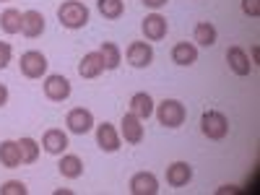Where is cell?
<instances>
[{
    "instance_id": "obj_1",
    "label": "cell",
    "mask_w": 260,
    "mask_h": 195,
    "mask_svg": "<svg viewBox=\"0 0 260 195\" xmlns=\"http://www.w3.org/2000/svg\"><path fill=\"white\" fill-rule=\"evenodd\" d=\"M57 18L65 29H83L89 24V8H86L81 0H65L57 8Z\"/></svg>"
},
{
    "instance_id": "obj_2",
    "label": "cell",
    "mask_w": 260,
    "mask_h": 195,
    "mask_svg": "<svg viewBox=\"0 0 260 195\" xmlns=\"http://www.w3.org/2000/svg\"><path fill=\"white\" fill-rule=\"evenodd\" d=\"M185 115H187L185 107L177 99H164L159 104V110H156V117H159V122L164 127H180L185 122Z\"/></svg>"
},
{
    "instance_id": "obj_3",
    "label": "cell",
    "mask_w": 260,
    "mask_h": 195,
    "mask_svg": "<svg viewBox=\"0 0 260 195\" xmlns=\"http://www.w3.org/2000/svg\"><path fill=\"white\" fill-rule=\"evenodd\" d=\"M201 130H203L206 138L221 141V138H226V133H229V120H226L221 112H203V117H201Z\"/></svg>"
},
{
    "instance_id": "obj_4",
    "label": "cell",
    "mask_w": 260,
    "mask_h": 195,
    "mask_svg": "<svg viewBox=\"0 0 260 195\" xmlns=\"http://www.w3.org/2000/svg\"><path fill=\"white\" fill-rule=\"evenodd\" d=\"M47 65H50L47 57L37 50H29V52L21 55V73L26 78H42L47 73Z\"/></svg>"
},
{
    "instance_id": "obj_5",
    "label": "cell",
    "mask_w": 260,
    "mask_h": 195,
    "mask_svg": "<svg viewBox=\"0 0 260 195\" xmlns=\"http://www.w3.org/2000/svg\"><path fill=\"white\" fill-rule=\"evenodd\" d=\"M65 125H68L71 133L86 136V133L94 127V115H91L89 110H83V107H76V110H71L68 117H65Z\"/></svg>"
},
{
    "instance_id": "obj_6",
    "label": "cell",
    "mask_w": 260,
    "mask_h": 195,
    "mask_svg": "<svg viewBox=\"0 0 260 195\" xmlns=\"http://www.w3.org/2000/svg\"><path fill=\"white\" fill-rule=\"evenodd\" d=\"M45 96L50 102H65L71 96V81L65 76H57V73L47 76L45 78Z\"/></svg>"
},
{
    "instance_id": "obj_7",
    "label": "cell",
    "mask_w": 260,
    "mask_h": 195,
    "mask_svg": "<svg viewBox=\"0 0 260 195\" xmlns=\"http://www.w3.org/2000/svg\"><path fill=\"white\" fill-rule=\"evenodd\" d=\"M151 60H154V47L148 42H130L127 47V62L133 68H148Z\"/></svg>"
},
{
    "instance_id": "obj_8",
    "label": "cell",
    "mask_w": 260,
    "mask_h": 195,
    "mask_svg": "<svg viewBox=\"0 0 260 195\" xmlns=\"http://www.w3.org/2000/svg\"><path fill=\"white\" fill-rule=\"evenodd\" d=\"M141 29H143V34H146V39H148V42H159V39H164V37H167L169 24H167V18H164V16L151 13V16H146V18H143Z\"/></svg>"
},
{
    "instance_id": "obj_9",
    "label": "cell",
    "mask_w": 260,
    "mask_h": 195,
    "mask_svg": "<svg viewBox=\"0 0 260 195\" xmlns=\"http://www.w3.org/2000/svg\"><path fill=\"white\" fill-rule=\"evenodd\" d=\"M45 16H42L39 11H26L21 13V34L29 37V39H37L45 34Z\"/></svg>"
},
{
    "instance_id": "obj_10",
    "label": "cell",
    "mask_w": 260,
    "mask_h": 195,
    "mask_svg": "<svg viewBox=\"0 0 260 195\" xmlns=\"http://www.w3.org/2000/svg\"><path fill=\"white\" fill-rule=\"evenodd\" d=\"M96 143H99L102 151H107V154H115V151H120V136H117L115 125H110V122L96 125Z\"/></svg>"
},
{
    "instance_id": "obj_11",
    "label": "cell",
    "mask_w": 260,
    "mask_h": 195,
    "mask_svg": "<svg viewBox=\"0 0 260 195\" xmlns=\"http://www.w3.org/2000/svg\"><path fill=\"white\" fill-rule=\"evenodd\" d=\"M130 192L133 195H156L159 192V180L151 172H138L130 180Z\"/></svg>"
},
{
    "instance_id": "obj_12",
    "label": "cell",
    "mask_w": 260,
    "mask_h": 195,
    "mask_svg": "<svg viewBox=\"0 0 260 195\" xmlns=\"http://www.w3.org/2000/svg\"><path fill=\"white\" fill-rule=\"evenodd\" d=\"M42 146H45L47 154L60 156L62 151L68 148V136H65L62 130H57V127H50L47 133H45V138H42Z\"/></svg>"
},
{
    "instance_id": "obj_13",
    "label": "cell",
    "mask_w": 260,
    "mask_h": 195,
    "mask_svg": "<svg viewBox=\"0 0 260 195\" xmlns=\"http://www.w3.org/2000/svg\"><path fill=\"white\" fill-rule=\"evenodd\" d=\"M190 180H192V167L187 161H175L167 169V182L172 187H185Z\"/></svg>"
},
{
    "instance_id": "obj_14",
    "label": "cell",
    "mask_w": 260,
    "mask_h": 195,
    "mask_svg": "<svg viewBox=\"0 0 260 195\" xmlns=\"http://www.w3.org/2000/svg\"><path fill=\"white\" fill-rule=\"evenodd\" d=\"M226 62H229V68H232L237 76H247V73H250V68H252L247 52H245L242 47H237V45L226 50Z\"/></svg>"
},
{
    "instance_id": "obj_15",
    "label": "cell",
    "mask_w": 260,
    "mask_h": 195,
    "mask_svg": "<svg viewBox=\"0 0 260 195\" xmlns=\"http://www.w3.org/2000/svg\"><path fill=\"white\" fill-rule=\"evenodd\" d=\"M120 130H122V138H125L127 143H141V141H143V125H141V120H138L133 112H127V115L122 117Z\"/></svg>"
},
{
    "instance_id": "obj_16",
    "label": "cell",
    "mask_w": 260,
    "mask_h": 195,
    "mask_svg": "<svg viewBox=\"0 0 260 195\" xmlns=\"http://www.w3.org/2000/svg\"><path fill=\"white\" fill-rule=\"evenodd\" d=\"M102 71H104V60H102L99 52H86L83 60L78 62V73H81V78H96Z\"/></svg>"
},
{
    "instance_id": "obj_17",
    "label": "cell",
    "mask_w": 260,
    "mask_h": 195,
    "mask_svg": "<svg viewBox=\"0 0 260 195\" xmlns=\"http://www.w3.org/2000/svg\"><path fill=\"white\" fill-rule=\"evenodd\" d=\"M130 112H133L138 120H148L151 115H154V99H151L146 91L133 94V99H130Z\"/></svg>"
},
{
    "instance_id": "obj_18",
    "label": "cell",
    "mask_w": 260,
    "mask_h": 195,
    "mask_svg": "<svg viewBox=\"0 0 260 195\" xmlns=\"http://www.w3.org/2000/svg\"><path fill=\"white\" fill-rule=\"evenodd\" d=\"M99 55L104 60V71H117L120 68V60H122V52L115 42H102L99 47Z\"/></svg>"
},
{
    "instance_id": "obj_19",
    "label": "cell",
    "mask_w": 260,
    "mask_h": 195,
    "mask_svg": "<svg viewBox=\"0 0 260 195\" xmlns=\"http://www.w3.org/2000/svg\"><path fill=\"white\" fill-rule=\"evenodd\" d=\"M0 164L16 169L21 164V151H18V141H3L0 143Z\"/></svg>"
},
{
    "instance_id": "obj_20",
    "label": "cell",
    "mask_w": 260,
    "mask_h": 195,
    "mask_svg": "<svg viewBox=\"0 0 260 195\" xmlns=\"http://www.w3.org/2000/svg\"><path fill=\"white\" fill-rule=\"evenodd\" d=\"M172 60L177 65H192L198 60V47L190 45V42H177L175 50H172Z\"/></svg>"
},
{
    "instance_id": "obj_21",
    "label": "cell",
    "mask_w": 260,
    "mask_h": 195,
    "mask_svg": "<svg viewBox=\"0 0 260 195\" xmlns=\"http://www.w3.org/2000/svg\"><path fill=\"white\" fill-rule=\"evenodd\" d=\"M57 169H60V175H62V177L76 180V177H81V175H83V161H81L78 156L68 154V156H62V159H60Z\"/></svg>"
},
{
    "instance_id": "obj_22",
    "label": "cell",
    "mask_w": 260,
    "mask_h": 195,
    "mask_svg": "<svg viewBox=\"0 0 260 195\" xmlns=\"http://www.w3.org/2000/svg\"><path fill=\"white\" fill-rule=\"evenodd\" d=\"M0 29L6 34H18L21 31V11L16 8H6L0 13Z\"/></svg>"
},
{
    "instance_id": "obj_23",
    "label": "cell",
    "mask_w": 260,
    "mask_h": 195,
    "mask_svg": "<svg viewBox=\"0 0 260 195\" xmlns=\"http://www.w3.org/2000/svg\"><path fill=\"white\" fill-rule=\"evenodd\" d=\"M195 42H198L201 47H213L216 45V26L208 24V21H201V24L195 26Z\"/></svg>"
},
{
    "instance_id": "obj_24",
    "label": "cell",
    "mask_w": 260,
    "mask_h": 195,
    "mask_svg": "<svg viewBox=\"0 0 260 195\" xmlns=\"http://www.w3.org/2000/svg\"><path fill=\"white\" fill-rule=\"evenodd\" d=\"M18 151H21V164H34L39 159V146L34 138H21Z\"/></svg>"
},
{
    "instance_id": "obj_25",
    "label": "cell",
    "mask_w": 260,
    "mask_h": 195,
    "mask_svg": "<svg viewBox=\"0 0 260 195\" xmlns=\"http://www.w3.org/2000/svg\"><path fill=\"white\" fill-rule=\"evenodd\" d=\"M96 8H99V13L104 16V18H120L122 16V11H125V6H122V0H96Z\"/></svg>"
},
{
    "instance_id": "obj_26",
    "label": "cell",
    "mask_w": 260,
    "mask_h": 195,
    "mask_svg": "<svg viewBox=\"0 0 260 195\" xmlns=\"http://www.w3.org/2000/svg\"><path fill=\"white\" fill-rule=\"evenodd\" d=\"M29 187L21 182V180H8L3 187H0V195H26Z\"/></svg>"
},
{
    "instance_id": "obj_27",
    "label": "cell",
    "mask_w": 260,
    "mask_h": 195,
    "mask_svg": "<svg viewBox=\"0 0 260 195\" xmlns=\"http://www.w3.org/2000/svg\"><path fill=\"white\" fill-rule=\"evenodd\" d=\"M11 57H13V47L8 45V42H0V71L8 68Z\"/></svg>"
},
{
    "instance_id": "obj_28",
    "label": "cell",
    "mask_w": 260,
    "mask_h": 195,
    "mask_svg": "<svg viewBox=\"0 0 260 195\" xmlns=\"http://www.w3.org/2000/svg\"><path fill=\"white\" fill-rule=\"evenodd\" d=\"M242 11L247 16H257L260 13V0H242Z\"/></svg>"
},
{
    "instance_id": "obj_29",
    "label": "cell",
    "mask_w": 260,
    "mask_h": 195,
    "mask_svg": "<svg viewBox=\"0 0 260 195\" xmlns=\"http://www.w3.org/2000/svg\"><path fill=\"white\" fill-rule=\"evenodd\" d=\"M143 3H146L148 8H161V6L167 3V0H143Z\"/></svg>"
},
{
    "instance_id": "obj_30",
    "label": "cell",
    "mask_w": 260,
    "mask_h": 195,
    "mask_svg": "<svg viewBox=\"0 0 260 195\" xmlns=\"http://www.w3.org/2000/svg\"><path fill=\"white\" fill-rule=\"evenodd\" d=\"M6 102H8V89H6L3 83H0V107H3Z\"/></svg>"
},
{
    "instance_id": "obj_31",
    "label": "cell",
    "mask_w": 260,
    "mask_h": 195,
    "mask_svg": "<svg viewBox=\"0 0 260 195\" xmlns=\"http://www.w3.org/2000/svg\"><path fill=\"white\" fill-rule=\"evenodd\" d=\"M257 55H260V50H257V45L252 47V62H257Z\"/></svg>"
}]
</instances>
